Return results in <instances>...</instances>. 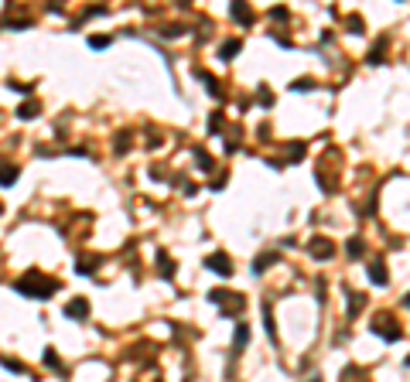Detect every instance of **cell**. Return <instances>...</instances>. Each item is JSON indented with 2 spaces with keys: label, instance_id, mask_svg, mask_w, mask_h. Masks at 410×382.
<instances>
[{
  "label": "cell",
  "instance_id": "obj_2",
  "mask_svg": "<svg viewBox=\"0 0 410 382\" xmlns=\"http://www.w3.org/2000/svg\"><path fill=\"white\" fill-rule=\"evenodd\" d=\"M308 249H311V256H318V260H332V252H335L328 239H311V246Z\"/></svg>",
  "mask_w": 410,
  "mask_h": 382
},
{
  "label": "cell",
  "instance_id": "obj_6",
  "mask_svg": "<svg viewBox=\"0 0 410 382\" xmlns=\"http://www.w3.org/2000/svg\"><path fill=\"white\" fill-rule=\"evenodd\" d=\"M233 18L239 20V24H250L253 14H250V7H246V4H233Z\"/></svg>",
  "mask_w": 410,
  "mask_h": 382
},
{
  "label": "cell",
  "instance_id": "obj_16",
  "mask_svg": "<svg viewBox=\"0 0 410 382\" xmlns=\"http://www.w3.org/2000/svg\"><path fill=\"white\" fill-rule=\"evenodd\" d=\"M311 382H318V379H311Z\"/></svg>",
  "mask_w": 410,
  "mask_h": 382
},
{
  "label": "cell",
  "instance_id": "obj_9",
  "mask_svg": "<svg viewBox=\"0 0 410 382\" xmlns=\"http://www.w3.org/2000/svg\"><path fill=\"white\" fill-rule=\"evenodd\" d=\"M270 263H277V252H270V256H260V260L253 263V273H263V270L270 266Z\"/></svg>",
  "mask_w": 410,
  "mask_h": 382
},
{
  "label": "cell",
  "instance_id": "obj_3",
  "mask_svg": "<svg viewBox=\"0 0 410 382\" xmlns=\"http://www.w3.org/2000/svg\"><path fill=\"white\" fill-rule=\"evenodd\" d=\"M376 328H379V334H383L386 342H396V338H400V324H393L390 318H379V321H376Z\"/></svg>",
  "mask_w": 410,
  "mask_h": 382
},
{
  "label": "cell",
  "instance_id": "obj_7",
  "mask_svg": "<svg viewBox=\"0 0 410 382\" xmlns=\"http://www.w3.org/2000/svg\"><path fill=\"white\" fill-rule=\"evenodd\" d=\"M372 284H386V266H383V260H372Z\"/></svg>",
  "mask_w": 410,
  "mask_h": 382
},
{
  "label": "cell",
  "instance_id": "obj_12",
  "mask_svg": "<svg viewBox=\"0 0 410 382\" xmlns=\"http://www.w3.org/2000/svg\"><path fill=\"white\" fill-rule=\"evenodd\" d=\"M45 362L52 365V368H59V355H55V352H52V348H48V352H45Z\"/></svg>",
  "mask_w": 410,
  "mask_h": 382
},
{
  "label": "cell",
  "instance_id": "obj_11",
  "mask_svg": "<svg viewBox=\"0 0 410 382\" xmlns=\"http://www.w3.org/2000/svg\"><path fill=\"white\" fill-rule=\"evenodd\" d=\"M349 256H362V242H359V239H352L349 242Z\"/></svg>",
  "mask_w": 410,
  "mask_h": 382
},
{
  "label": "cell",
  "instance_id": "obj_5",
  "mask_svg": "<svg viewBox=\"0 0 410 382\" xmlns=\"http://www.w3.org/2000/svg\"><path fill=\"white\" fill-rule=\"evenodd\" d=\"M205 266H209V270H219V273H229V260H226L222 252H215V256H209V260H205Z\"/></svg>",
  "mask_w": 410,
  "mask_h": 382
},
{
  "label": "cell",
  "instance_id": "obj_8",
  "mask_svg": "<svg viewBox=\"0 0 410 382\" xmlns=\"http://www.w3.org/2000/svg\"><path fill=\"white\" fill-rule=\"evenodd\" d=\"M14 181H18V168L0 164V184H14Z\"/></svg>",
  "mask_w": 410,
  "mask_h": 382
},
{
  "label": "cell",
  "instance_id": "obj_13",
  "mask_svg": "<svg viewBox=\"0 0 410 382\" xmlns=\"http://www.w3.org/2000/svg\"><path fill=\"white\" fill-rule=\"evenodd\" d=\"M18 113H21V116H24V120H31V116H35V106H31V102H24V106H21Z\"/></svg>",
  "mask_w": 410,
  "mask_h": 382
},
{
  "label": "cell",
  "instance_id": "obj_14",
  "mask_svg": "<svg viewBox=\"0 0 410 382\" xmlns=\"http://www.w3.org/2000/svg\"><path fill=\"white\" fill-rule=\"evenodd\" d=\"M96 266V260H82V263H79V273H86V270H93Z\"/></svg>",
  "mask_w": 410,
  "mask_h": 382
},
{
  "label": "cell",
  "instance_id": "obj_1",
  "mask_svg": "<svg viewBox=\"0 0 410 382\" xmlns=\"http://www.w3.org/2000/svg\"><path fill=\"white\" fill-rule=\"evenodd\" d=\"M18 290L28 294V297H52V294L59 290V284H55V280H45L38 273H28L24 280H18Z\"/></svg>",
  "mask_w": 410,
  "mask_h": 382
},
{
  "label": "cell",
  "instance_id": "obj_4",
  "mask_svg": "<svg viewBox=\"0 0 410 382\" xmlns=\"http://www.w3.org/2000/svg\"><path fill=\"white\" fill-rule=\"evenodd\" d=\"M86 314H89V304H86L82 297H76L72 304H65V318H76V321H82Z\"/></svg>",
  "mask_w": 410,
  "mask_h": 382
},
{
  "label": "cell",
  "instance_id": "obj_10",
  "mask_svg": "<svg viewBox=\"0 0 410 382\" xmlns=\"http://www.w3.org/2000/svg\"><path fill=\"white\" fill-rule=\"evenodd\" d=\"M236 52H239V41H226V44H222V52H219V55H222V58H226V62H229V58H233Z\"/></svg>",
  "mask_w": 410,
  "mask_h": 382
},
{
  "label": "cell",
  "instance_id": "obj_15",
  "mask_svg": "<svg viewBox=\"0 0 410 382\" xmlns=\"http://www.w3.org/2000/svg\"><path fill=\"white\" fill-rule=\"evenodd\" d=\"M403 304H407V307H410V294H407V297H403Z\"/></svg>",
  "mask_w": 410,
  "mask_h": 382
}]
</instances>
